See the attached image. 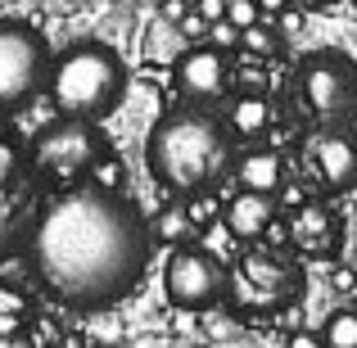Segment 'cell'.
I'll use <instances>...</instances> for the list:
<instances>
[{
    "instance_id": "33",
    "label": "cell",
    "mask_w": 357,
    "mask_h": 348,
    "mask_svg": "<svg viewBox=\"0 0 357 348\" xmlns=\"http://www.w3.org/2000/svg\"><path fill=\"white\" fill-rule=\"evenodd\" d=\"M353 140H357V136H353Z\"/></svg>"
},
{
    "instance_id": "5",
    "label": "cell",
    "mask_w": 357,
    "mask_h": 348,
    "mask_svg": "<svg viewBox=\"0 0 357 348\" xmlns=\"http://www.w3.org/2000/svg\"><path fill=\"white\" fill-rule=\"evenodd\" d=\"M227 289L244 312H276L285 298L298 294V271L280 253H244Z\"/></svg>"
},
{
    "instance_id": "4",
    "label": "cell",
    "mask_w": 357,
    "mask_h": 348,
    "mask_svg": "<svg viewBox=\"0 0 357 348\" xmlns=\"http://www.w3.org/2000/svg\"><path fill=\"white\" fill-rule=\"evenodd\" d=\"M100 154H105V140H100V131L86 118H63L32 140V163L45 176H59V181L91 172V163Z\"/></svg>"
},
{
    "instance_id": "3",
    "label": "cell",
    "mask_w": 357,
    "mask_h": 348,
    "mask_svg": "<svg viewBox=\"0 0 357 348\" xmlns=\"http://www.w3.org/2000/svg\"><path fill=\"white\" fill-rule=\"evenodd\" d=\"M122 91H127V63L118 59V50L100 41H86L77 50H68L50 73V96L59 105V114L100 122L114 114Z\"/></svg>"
},
{
    "instance_id": "22",
    "label": "cell",
    "mask_w": 357,
    "mask_h": 348,
    "mask_svg": "<svg viewBox=\"0 0 357 348\" xmlns=\"http://www.w3.org/2000/svg\"><path fill=\"white\" fill-rule=\"evenodd\" d=\"M227 18L244 32L249 23H258V18H262V9H258V0H227Z\"/></svg>"
},
{
    "instance_id": "11",
    "label": "cell",
    "mask_w": 357,
    "mask_h": 348,
    "mask_svg": "<svg viewBox=\"0 0 357 348\" xmlns=\"http://www.w3.org/2000/svg\"><path fill=\"white\" fill-rule=\"evenodd\" d=\"M271 218H276V195L240 190L236 199L227 204V231L236 235V240H244V244L262 240V231L271 227Z\"/></svg>"
},
{
    "instance_id": "32",
    "label": "cell",
    "mask_w": 357,
    "mask_h": 348,
    "mask_svg": "<svg viewBox=\"0 0 357 348\" xmlns=\"http://www.w3.org/2000/svg\"><path fill=\"white\" fill-rule=\"evenodd\" d=\"M353 5H357V0H353Z\"/></svg>"
},
{
    "instance_id": "8",
    "label": "cell",
    "mask_w": 357,
    "mask_h": 348,
    "mask_svg": "<svg viewBox=\"0 0 357 348\" xmlns=\"http://www.w3.org/2000/svg\"><path fill=\"white\" fill-rule=\"evenodd\" d=\"M45 77V41H36L27 27L0 23V105L27 100Z\"/></svg>"
},
{
    "instance_id": "13",
    "label": "cell",
    "mask_w": 357,
    "mask_h": 348,
    "mask_svg": "<svg viewBox=\"0 0 357 348\" xmlns=\"http://www.w3.org/2000/svg\"><path fill=\"white\" fill-rule=\"evenodd\" d=\"M236 176L244 190H262V195H280L285 186V163H280L276 149H249L236 163Z\"/></svg>"
},
{
    "instance_id": "10",
    "label": "cell",
    "mask_w": 357,
    "mask_h": 348,
    "mask_svg": "<svg viewBox=\"0 0 357 348\" xmlns=\"http://www.w3.org/2000/svg\"><path fill=\"white\" fill-rule=\"evenodd\" d=\"M289 244L307 258H335L340 253V218L326 204L303 199L289 213Z\"/></svg>"
},
{
    "instance_id": "12",
    "label": "cell",
    "mask_w": 357,
    "mask_h": 348,
    "mask_svg": "<svg viewBox=\"0 0 357 348\" xmlns=\"http://www.w3.org/2000/svg\"><path fill=\"white\" fill-rule=\"evenodd\" d=\"M312 158H317V176H321L331 190H349V186L357 181V140L321 136L312 145Z\"/></svg>"
},
{
    "instance_id": "27",
    "label": "cell",
    "mask_w": 357,
    "mask_h": 348,
    "mask_svg": "<svg viewBox=\"0 0 357 348\" xmlns=\"http://www.w3.org/2000/svg\"><path fill=\"white\" fill-rule=\"evenodd\" d=\"M195 9H199L208 23H218V18H227V0H195Z\"/></svg>"
},
{
    "instance_id": "19",
    "label": "cell",
    "mask_w": 357,
    "mask_h": 348,
    "mask_svg": "<svg viewBox=\"0 0 357 348\" xmlns=\"http://www.w3.org/2000/svg\"><path fill=\"white\" fill-rule=\"evenodd\" d=\"M91 181H96L100 190H118V186L127 181V167H122V158H114V154H100L96 163H91Z\"/></svg>"
},
{
    "instance_id": "23",
    "label": "cell",
    "mask_w": 357,
    "mask_h": 348,
    "mask_svg": "<svg viewBox=\"0 0 357 348\" xmlns=\"http://www.w3.org/2000/svg\"><path fill=\"white\" fill-rule=\"evenodd\" d=\"M176 27H181V32L190 36V41H204V36H208V18H204V14H199L195 5H190V9L181 14V23H176Z\"/></svg>"
},
{
    "instance_id": "7",
    "label": "cell",
    "mask_w": 357,
    "mask_h": 348,
    "mask_svg": "<svg viewBox=\"0 0 357 348\" xmlns=\"http://www.w3.org/2000/svg\"><path fill=\"white\" fill-rule=\"evenodd\" d=\"M298 91H303V105L317 118H344L357 105V68L344 54L321 50L312 59H303L298 68Z\"/></svg>"
},
{
    "instance_id": "30",
    "label": "cell",
    "mask_w": 357,
    "mask_h": 348,
    "mask_svg": "<svg viewBox=\"0 0 357 348\" xmlns=\"http://www.w3.org/2000/svg\"><path fill=\"white\" fill-rule=\"evenodd\" d=\"M185 9H190L185 0H163V14L172 18V23H181V14H185Z\"/></svg>"
},
{
    "instance_id": "18",
    "label": "cell",
    "mask_w": 357,
    "mask_h": 348,
    "mask_svg": "<svg viewBox=\"0 0 357 348\" xmlns=\"http://www.w3.org/2000/svg\"><path fill=\"white\" fill-rule=\"evenodd\" d=\"M14 186H18V154L0 140V218L9 213V199H14Z\"/></svg>"
},
{
    "instance_id": "17",
    "label": "cell",
    "mask_w": 357,
    "mask_h": 348,
    "mask_svg": "<svg viewBox=\"0 0 357 348\" xmlns=\"http://www.w3.org/2000/svg\"><path fill=\"white\" fill-rule=\"evenodd\" d=\"M321 340L326 348H357V312H331V321L321 326Z\"/></svg>"
},
{
    "instance_id": "16",
    "label": "cell",
    "mask_w": 357,
    "mask_h": 348,
    "mask_svg": "<svg viewBox=\"0 0 357 348\" xmlns=\"http://www.w3.org/2000/svg\"><path fill=\"white\" fill-rule=\"evenodd\" d=\"M149 231H154L158 240H167V244H181L185 235L195 231V222H190V213H185V204H176V209H163V213H158V222Z\"/></svg>"
},
{
    "instance_id": "9",
    "label": "cell",
    "mask_w": 357,
    "mask_h": 348,
    "mask_svg": "<svg viewBox=\"0 0 357 348\" xmlns=\"http://www.w3.org/2000/svg\"><path fill=\"white\" fill-rule=\"evenodd\" d=\"M172 82L185 100H218L227 91L231 73H227V59H222L218 45H195V50H185L176 59Z\"/></svg>"
},
{
    "instance_id": "14",
    "label": "cell",
    "mask_w": 357,
    "mask_h": 348,
    "mask_svg": "<svg viewBox=\"0 0 357 348\" xmlns=\"http://www.w3.org/2000/svg\"><path fill=\"white\" fill-rule=\"evenodd\" d=\"M227 122H231V131H236V136L253 140V136H262V131L271 127V105L258 96V91H244V96L236 100V105H231Z\"/></svg>"
},
{
    "instance_id": "6",
    "label": "cell",
    "mask_w": 357,
    "mask_h": 348,
    "mask_svg": "<svg viewBox=\"0 0 357 348\" xmlns=\"http://www.w3.org/2000/svg\"><path fill=\"white\" fill-rule=\"evenodd\" d=\"M163 289L176 308L204 312V308H213L227 294V271L218 267L213 253L181 244V249H172V258H167V267H163Z\"/></svg>"
},
{
    "instance_id": "21",
    "label": "cell",
    "mask_w": 357,
    "mask_h": 348,
    "mask_svg": "<svg viewBox=\"0 0 357 348\" xmlns=\"http://www.w3.org/2000/svg\"><path fill=\"white\" fill-rule=\"evenodd\" d=\"M208 45H218V50H231V45H240V27L231 23V18H218V23H208V36H204Z\"/></svg>"
},
{
    "instance_id": "15",
    "label": "cell",
    "mask_w": 357,
    "mask_h": 348,
    "mask_svg": "<svg viewBox=\"0 0 357 348\" xmlns=\"http://www.w3.org/2000/svg\"><path fill=\"white\" fill-rule=\"evenodd\" d=\"M240 45L253 54V59H276V54H280V32H271V27L258 18V23H249L240 32Z\"/></svg>"
},
{
    "instance_id": "24",
    "label": "cell",
    "mask_w": 357,
    "mask_h": 348,
    "mask_svg": "<svg viewBox=\"0 0 357 348\" xmlns=\"http://www.w3.org/2000/svg\"><path fill=\"white\" fill-rule=\"evenodd\" d=\"M54 340H59V335H54L50 321H32V326H27V344H32V348H50Z\"/></svg>"
},
{
    "instance_id": "20",
    "label": "cell",
    "mask_w": 357,
    "mask_h": 348,
    "mask_svg": "<svg viewBox=\"0 0 357 348\" xmlns=\"http://www.w3.org/2000/svg\"><path fill=\"white\" fill-rule=\"evenodd\" d=\"M185 213H190V222H195V227H208V222L218 218V195H208V190L185 195Z\"/></svg>"
},
{
    "instance_id": "1",
    "label": "cell",
    "mask_w": 357,
    "mask_h": 348,
    "mask_svg": "<svg viewBox=\"0 0 357 348\" xmlns=\"http://www.w3.org/2000/svg\"><path fill=\"white\" fill-rule=\"evenodd\" d=\"M154 231L118 190H68L32 231V267L59 303L96 312L140 280Z\"/></svg>"
},
{
    "instance_id": "28",
    "label": "cell",
    "mask_w": 357,
    "mask_h": 348,
    "mask_svg": "<svg viewBox=\"0 0 357 348\" xmlns=\"http://www.w3.org/2000/svg\"><path fill=\"white\" fill-rule=\"evenodd\" d=\"M0 312H27V298L18 289H0Z\"/></svg>"
},
{
    "instance_id": "29",
    "label": "cell",
    "mask_w": 357,
    "mask_h": 348,
    "mask_svg": "<svg viewBox=\"0 0 357 348\" xmlns=\"http://www.w3.org/2000/svg\"><path fill=\"white\" fill-rule=\"evenodd\" d=\"M27 326V312H0V335H18Z\"/></svg>"
},
{
    "instance_id": "26",
    "label": "cell",
    "mask_w": 357,
    "mask_h": 348,
    "mask_svg": "<svg viewBox=\"0 0 357 348\" xmlns=\"http://www.w3.org/2000/svg\"><path fill=\"white\" fill-rule=\"evenodd\" d=\"M236 82L244 91H258L262 96V86H267V77H262V68H244V73H236Z\"/></svg>"
},
{
    "instance_id": "25",
    "label": "cell",
    "mask_w": 357,
    "mask_h": 348,
    "mask_svg": "<svg viewBox=\"0 0 357 348\" xmlns=\"http://www.w3.org/2000/svg\"><path fill=\"white\" fill-rule=\"evenodd\" d=\"M289 348H326V340H321V331H294Z\"/></svg>"
},
{
    "instance_id": "31",
    "label": "cell",
    "mask_w": 357,
    "mask_h": 348,
    "mask_svg": "<svg viewBox=\"0 0 357 348\" xmlns=\"http://www.w3.org/2000/svg\"><path fill=\"white\" fill-rule=\"evenodd\" d=\"M258 9H262V14H285L289 0H258Z\"/></svg>"
},
{
    "instance_id": "2",
    "label": "cell",
    "mask_w": 357,
    "mask_h": 348,
    "mask_svg": "<svg viewBox=\"0 0 357 348\" xmlns=\"http://www.w3.org/2000/svg\"><path fill=\"white\" fill-rule=\"evenodd\" d=\"M145 154L158 186H167L176 195L208 190L231 163V145L222 136V127L208 114H195V109H176V114L158 118Z\"/></svg>"
}]
</instances>
